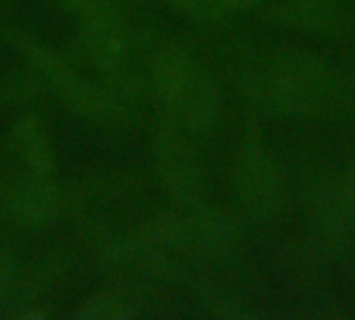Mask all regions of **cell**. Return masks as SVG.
I'll return each instance as SVG.
<instances>
[{"mask_svg":"<svg viewBox=\"0 0 355 320\" xmlns=\"http://www.w3.org/2000/svg\"><path fill=\"white\" fill-rule=\"evenodd\" d=\"M354 6L345 0H264L260 17L266 25L306 33L341 37L352 23Z\"/></svg>","mask_w":355,"mask_h":320,"instance_id":"cell-4","label":"cell"},{"mask_svg":"<svg viewBox=\"0 0 355 320\" xmlns=\"http://www.w3.org/2000/svg\"><path fill=\"white\" fill-rule=\"evenodd\" d=\"M156 162L164 185L179 198L191 200L200 192L202 167L193 146L175 129L164 127L156 135Z\"/></svg>","mask_w":355,"mask_h":320,"instance_id":"cell-5","label":"cell"},{"mask_svg":"<svg viewBox=\"0 0 355 320\" xmlns=\"http://www.w3.org/2000/svg\"><path fill=\"white\" fill-rule=\"evenodd\" d=\"M156 92L171 117L187 131H208L218 123L223 100L210 71L181 48L160 54L154 67Z\"/></svg>","mask_w":355,"mask_h":320,"instance_id":"cell-2","label":"cell"},{"mask_svg":"<svg viewBox=\"0 0 355 320\" xmlns=\"http://www.w3.org/2000/svg\"><path fill=\"white\" fill-rule=\"evenodd\" d=\"M345 37L349 40V54H352V60H354V65H355V4H354V15H352V23H349V29H347Z\"/></svg>","mask_w":355,"mask_h":320,"instance_id":"cell-10","label":"cell"},{"mask_svg":"<svg viewBox=\"0 0 355 320\" xmlns=\"http://www.w3.org/2000/svg\"><path fill=\"white\" fill-rule=\"evenodd\" d=\"M85 40L89 48V56L98 67L114 69L121 65L125 56L123 33L119 29L116 17L110 10L106 0H81Z\"/></svg>","mask_w":355,"mask_h":320,"instance_id":"cell-6","label":"cell"},{"mask_svg":"<svg viewBox=\"0 0 355 320\" xmlns=\"http://www.w3.org/2000/svg\"><path fill=\"white\" fill-rule=\"evenodd\" d=\"M15 144L21 152V158L35 171L37 177H48L54 167L52 146L46 129L35 117H23L15 129Z\"/></svg>","mask_w":355,"mask_h":320,"instance_id":"cell-7","label":"cell"},{"mask_svg":"<svg viewBox=\"0 0 355 320\" xmlns=\"http://www.w3.org/2000/svg\"><path fill=\"white\" fill-rule=\"evenodd\" d=\"M179 10H183L185 15L204 21V23H212V21H220L225 17H229L216 0H171Z\"/></svg>","mask_w":355,"mask_h":320,"instance_id":"cell-8","label":"cell"},{"mask_svg":"<svg viewBox=\"0 0 355 320\" xmlns=\"http://www.w3.org/2000/svg\"><path fill=\"white\" fill-rule=\"evenodd\" d=\"M233 185L243 212L260 223L275 225L287 210L283 167L258 129L245 131L233 167Z\"/></svg>","mask_w":355,"mask_h":320,"instance_id":"cell-3","label":"cell"},{"mask_svg":"<svg viewBox=\"0 0 355 320\" xmlns=\"http://www.w3.org/2000/svg\"><path fill=\"white\" fill-rule=\"evenodd\" d=\"M239 90L268 115L343 119L355 112V77L329 56L293 44L250 48L237 65Z\"/></svg>","mask_w":355,"mask_h":320,"instance_id":"cell-1","label":"cell"},{"mask_svg":"<svg viewBox=\"0 0 355 320\" xmlns=\"http://www.w3.org/2000/svg\"><path fill=\"white\" fill-rule=\"evenodd\" d=\"M218 6L227 12V15H233V12H239V10H248V8H254L258 4H262L264 0H216Z\"/></svg>","mask_w":355,"mask_h":320,"instance_id":"cell-9","label":"cell"}]
</instances>
